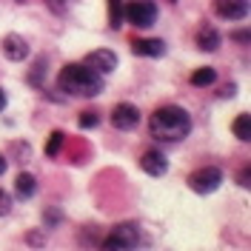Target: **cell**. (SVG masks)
<instances>
[{
  "instance_id": "5",
  "label": "cell",
  "mask_w": 251,
  "mask_h": 251,
  "mask_svg": "<svg viewBox=\"0 0 251 251\" xmlns=\"http://www.w3.org/2000/svg\"><path fill=\"white\" fill-rule=\"evenodd\" d=\"M111 126H114L117 131H131V128H137V126H140V109L131 106V103H117V106L111 109Z\"/></svg>"
},
{
  "instance_id": "18",
  "label": "cell",
  "mask_w": 251,
  "mask_h": 251,
  "mask_svg": "<svg viewBox=\"0 0 251 251\" xmlns=\"http://www.w3.org/2000/svg\"><path fill=\"white\" fill-rule=\"evenodd\" d=\"M103 251H131V246H126L123 240H117L114 234H109L103 240Z\"/></svg>"
},
{
  "instance_id": "3",
  "label": "cell",
  "mask_w": 251,
  "mask_h": 251,
  "mask_svg": "<svg viewBox=\"0 0 251 251\" xmlns=\"http://www.w3.org/2000/svg\"><path fill=\"white\" fill-rule=\"evenodd\" d=\"M220 186H223V172L214 169V166H205V169H200V172H194L188 177V188L197 191V194H211Z\"/></svg>"
},
{
  "instance_id": "21",
  "label": "cell",
  "mask_w": 251,
  "mask_h": 251,
  "mask_svg": "<svg viewBox=\"0 0 251 251\" xmlns=\"http://www.w3.org/2000/svg\"><path fill=\"white\" fill-rule=\"evenodd\" d=\"M69 3H72V0H46V6L51 9V12H54V15H66Z\"/></svg>"
},
{
  "instance_id": "25",
  "label": "cell",
  "mask_w": 251,
  "mask_h": 251,
  "mask_svg": "<svg viewBox=\"0 0 251 251\" xmlns=\"http://www.w3.org/2000/svg\"><path fill=\"white\" fill-rule=\"evenodd\" d=\"M231 94H234V86H226V89L220 92V97H231Z\"/></svg>"
},
{
  "instance_id": "6",
  "label": "cell",
  "mask_w": 251,
  "mask_h": 251,
  "mask_svg": "<svg viewBox=\"0 0 251 251\" xmlns=\"http://www.w3.org/2000/svg\"><path fill=\"white\" fill-rule=\"evenodd\" d=\"M83 66H89L97 75H111V72L117 69V54L109 51V49H97V51H89V54H86Z\"/></svg>"
},
{
  "instance_id": "9",
  "label": "cell",
  "mask_w": 251,
  "mask_h": 251,
  "mask_svg": "<svg viewBox=\"0 0 251 251\" xmlns=\"http://www.w3.org/2000/svg\"><path fill=\"white\" fill-rule=\"evenodd\" d=\"M140 169L146 174H151V177H163V174L169 172V160H166L163 151L151 149V151H146V154L140 157Z\"/></svg>"
},
{
  "instance_id": "8",
  "label": "cell",
  "mask_w": 251,
  "mask_h": 251,
  "mask_svg": "<svg viewBox=\"0 0 251 251\" xmlns=\"http://www.w3.org/2000/svg\"><path fill=\"white\" fill-rule=\"evenodd\" d=\"M0 46H3V54H6L12 63H20V60L29 57V43H26L20 34H6Z\"/></svg>"
},
{
  "instance_id": "4",
  "label": "cell",
  "mask_w": 251,
  "mask_h": 251,
  "mask_svg": "<svg viewBox=\"0 0 251 251\" xmlns=\"http://www.w3.org/2000/svg\"><path fill=\"white\" fill-rule=\"evenodd\" d=\"M126 17H128L131 26L149 29V26H154V20H157V6L151 0H134V3L126 6Z\"/></svg>"
},
{
  "instance_id": "16",
  "label": "cell",
  "mask_w": 251,
  "mask_h": 251,
  "mask_svg": "<svg viewBox=\"0 0 251 251\" xmlns=\"http://www.w3.org/2000/svg\"><path fill=\"white\" fill-rule=\"evenodd\" d=\"M66 146V134L63 131H51L49 134V143H46V157H57Z\"/></svg>"
},
{
  "instance_id": "2",
  "label": "cell",
  "mask_w": 251,
  "mask_h": 251,
  "mask_svg": "<svg viewBox=\"0 0 251 251\" xmlns=\"http://www.w3.org/2000/svg\"><path fill=\"white\" fill-rule=\"evenodd\" d=\"M57 83H60L63 92L80 94V97H97V94L103 92V75L92 72V69L83 66V63H69L60 72Z\"/></svg>"
},
{
  "instance_id": "1",
  "label": "cell",
  "mask_w": 251,
  "mask_h": 251,
  "mask_svg": "<svg viewBox=\"0 0 251 251\" xmlns=\"http://www.w3.org/2000/svg\"><path fill=\"white\" fill-rule=\"evenodd\" d=\"M149 131L160 143H180L191 131V117L180 106H160L149 117Z\"/></svg>"
},
{
  "instance_id": "24",
  "label": "cell",
  "mask_w": 251,
  "mask_h": 251,
  "mask_svg": "<svg viewBox=\"0 0 251 251\" xmlns=\"http://www.w3.org/2000/svg\"><path fill=\"white\" fill-rule=\"evenodd\" d=\"M231 37H234L237 43H249V31H234Z\"/></svg>"
},
{
  "instance_id": "12",
  "label": "cell",
  "mask_w": 251,
  "mask_h": 251,
  "mask_svg": "<svg viewBox=\"0 0 251 251\" xmlns=\"http://www.w3.org/2000/svg\"><path fill=\"white\" fill-rule=\"evenodd\" d=\"M15 191H17V197H23V200L34 197V191H37V180H34V174H29V172H20V174H17Z\"/></svg>"
},
{
  "instance_id": "7",
  "label": "cell",
  "mask_w": 251,
  "mask_h": 251,
  "mask_svg": "<svg viewBox=\"0 0 251 251\" xmlns=\"http://www.w3.org/2000/svg\"><path fill=\"white\" fill-rule=\"evenodd\" d=\"M214 12L226 20H243L249 15V0H214Z\"/></svg>"
},
{
  "instance_id": "17",
  "label": "cell",
  "mask_w": 251,
  "mask_h": 251,
  "mask_svg": "<svg viewBox=\"0 0 251 251\" xmlns=\"http://www.w3.org/2000/svg\"><path fill=\"white\" fill-rule=\"evenodd\" d=\"M214 80H217V72H214L211 66H203V69H197V72L191 75V83H194V86H211Z\"/></svg>"
},
{
  "instance_id": "13",
  "label": "cell",
  "mask_w": 251,
  "mask_h": 251,
  "mask_svg": "<svg viewBox=\"0 0 251 251\" xmlns=\"http://www.w3.org/2000/svg\"><path fill=\"white\" fill-rule=\"evenodd\" d=\"M111 234L117 237V240H123L126 246H137V240H140V234H137V226L134 223H120V226H114L111 228Z\"/></svg>"
},
{
  "instance_id": "26",
  "label": "cell",
  "mask_w": 251,
  "mask_h": 251,
  "mask_svg": "<svg viewBox=\"0 0 251 251\" xmlns=\"http://www.w3.org/2000/svg\"><path fill=\"white\" fill-rule=\"evenodd\" d=\"M6 109V92H3V89H0V111Z\"/></svg>"
},
{
  "instance_id": "14",
  "label": "cell",
  "mask_w": 251,
  "mask_h": 251,
  "mask_svg": "<svg viewBox=\"0 0 251 251\" xmlns=\"http://www.w3.org/2000/svg\"><path fill=\"white\" fill-rule=\"evenodd\" d=\"M109 3V26L120 29L126 20V0H106Z\"/></svg>"
},
{
  "instance_id": "15",
  "label": "cell",
  "mask_w": 251,
  "mask_h": 251,
  "mask_svg": "<svg viewBox=\"0 0 251 251\" xmlns=\"http://www.w3.org/2000/svg\"><path fill=\"white\" fill-rule=\"evenodd\" d=\"M231 128H234V134L243 143H249L251 140V114H249V111H243V114L234 120V126H231Z\"/></svg>"
},
{
  "instance_id": "27",
  "label": "cell",
  "mask_w": 251,
  "mask_h": 251,
  "mask_svg": "<svg viewBox=\"0 0 251 251\" xmlns=\"http://www.w3.org/2000/svg\"><path fill=\"white\" fill-rule=\"evenodd\" d=\"M6 166H9V163H6V157H3V154H0V174H3V172H6Z\"/></svg>"
},
{
  "instance_id": "19",
  "label": "cell",
  "mask_w": 251,
  "mask_h": 251,
  "mask_svg": "<svg viewBox=\"0 0 251 251\" xmlns=\"http://www.w3.org/2000/svg\"><path fill=\"white\" fill-rule=\"evenodd\" d=\"M77 123H80V128H94V126L100 123V114L97 111H83Z\"/></svg>"
},
{
  "instance_id": "28",
  "label": "cell",
  "mask_w": 251,
  "mask_h": 251,
  "mask_svg": "<svg viewBox=\"0 0 251 251\" xmlns=\"http://www.w3.org/2000/svg\"><path fill=\"white\" fill-rule=\"evenodd\" d=\"M169 3H174V0H169Z\"/></svg>"
},
{
  "instance_id": "20",
  "label": "cell",
  "mask_w": 251,
  "mask_h": 251,
  "mask_svg": "<svg viewBox=\"0 0 251 251\" xmlns=\"http://www.w3.org/2000/svg\"><path fill=\"white\" fill-rule=\"evenodd\" d=\"M6 214H12V194H6L0 188V217H6Z\"/></svg>"
},
{
  "instance_id": "10",
  "label": "cell",
  "mask_w": 251,
  "mask_h": 251,
  "mask_svg": "<svg viewBox=\"0 0 251 251\" xmlns=\"http://www.w3.org/2000/svg\"><path fill=\"white\" fill-rule=\"evenodd\" d=\"M131 51L134 54H143V57H163L166 54V43L163 40H134L131 43Z\"/></svg>"
},
{
  "instance_id": "22",
  "label": "cell",
  "mask_w": 251,
  "mask_h": 251,
  "mask_svg": "<svg viewBox=\"0 0 251 251\" xmlns=\"http://www.w3.org/2000/svg\"><path fill=\"white\" fill-rule=\"evenodd\" d=\"M26 243H29V246H37V249H43V246H46V237L40 234V231H29V234H26Z\"/></svg>"
},
{
  "instance_id": "11",
  "label": "cell",
  "mask_w": 251,
  "mask_h": 251,
  "mask_svg": "<svg viewBox=\"0 0 251 251\" xmlns=\"http://www.w3.org/2000/svg\"><path fill=\"white\" fill-rule=\"evenodd\" d=\"M220 31L214 29V26H200V31H197V46H200V51H217L220 49Z\"/></svg>"
},
{
  "instance_id": "23",
  "label": "cell",
  "mask_w": 251,
  "mask_h": 251,
  "mask_svg": "<svg viewBox=\"0 0 251 251\" xmlns=\"http://www.w3.org/2000/svg\"><path fill=\"white\" fill-rule=\"evenodd\" d=\"M237 183L243 188H249V169H243V174H237Z\"/></svg>"
}]
</instances>
